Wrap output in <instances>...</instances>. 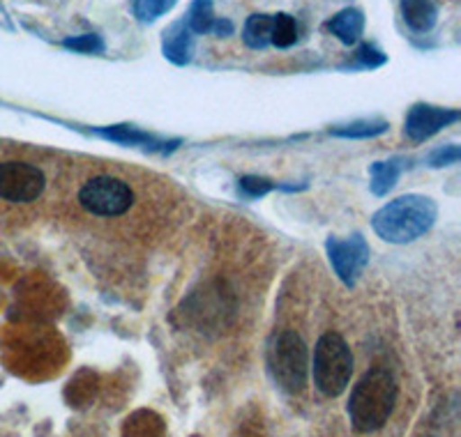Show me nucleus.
<instances>
[{
    "instance_id": "obj_1",
    "label": "nucleus",
    "mask_w": 461,
    "mask_h": 437,
    "mask_svg": "<svg viewBox=\"0 0 461 437\" xmlns=\"http://www.w3.org/2000/svg\"><path fill=\"white\" fill-rule=\"evenodd\" d=\"M438 208L429 196L420 193H406L388 205H383L372 218V226L381 240L393 242V245H409L429 233L436 224Z\"/></svg>"
},
{
    "instance_id": "obj_2",
    "label": "nucleus",
    "mask_w": 461,
    "mask_h": 437,
    "mask_svg": "<svg viewBox=\"0 0 461 437\" xmlns=\"http://www.w3.org/2000/svg\"><path fill=\"white\" fill-rule=\"evenodd\" d=\"M397 403V382L385 369H372L353 387L348 416L356 431L374 433L385 426Z\"/></svg>"
},
{
    "instance_id": "obj_3",
    "label": "nucleus",
    "mask_w": 461,
    "mask_h": 437,
    "mask_svg": "<svg viewBox=\"0 0 461 437\" xmlns=\"http://www.w3.org/2000/svg\"><path fill=\"white\" fill-rule=\"evenodd\" d=\"M267 370L275 385L288 394H300L307 385L310 354L307 345L295 332L277 334L267 345Z\"/></svg>"
},
{
    "instance_id": "obj_4",
    "label": "nucleus",
    "mask_w": 461,
    "mask_h": 437,
    "mask_svg": "<svg viewBox=\"0 0 461 437\" xmlns=\"http://www.w3.org/2000/svg\"><path fill=\"white\" fill-rule=\"evenodd\" d=\"M314 385L321 394L335 396L344 394L353 375V354L337 332L323 334L314 348Z\"/></svg>"
},
{
    "instance_id": "obj_5",
    "label": "nucleus",
    "mask_w": 461,
    "mask_h": 437,
    "mask_svg": "<svg viewBox=\"0 0 461 437\" xmlns=\"http://www.w3.org/2000/svg\"><path fill=\"white\" fill-rule=\"evenodd\" d=\"M79 203L95 217H122L134 205V192L118 177L100 175L81 187Z\"/></svg>"
},
{
    "instance_id": "obj_6",
    "label": "nucleus",
    "mask_w": 461,
    "mask_h": 437,
    "mask_svg": "<svg viewBox=\"0 0 461 437\" xmlns=\"http://www.w3.org/2000/svg\"><path fill=\"white\" fill-rule=\"evenodd\" d=\"M47 177L26 162H0V198L10 203H31L44 192Z\"/></svg>"
},
{
    "instance_id": "obj_7",
    "label": "nucleus",
    "mask_w": 461,
    "mask_h": 437,
    "mask_svg": "<svg viewBox=\"0 0 461 437\" xmlns=\"http://www.w3.org/2000/svg\"><path fill=\"white\" fill-rule=\"evenodd\" d=\"M325 251L330 258V265L335 274L339 276L341 283L353 288L369 265V245L362 235H351V237H330L325 242Z\"/></svg>"
},
{
    "instance_id": "obj_8",
    "label": "nucleus",
    "mask_w": 461,
    "mask_h": 437,
    "mask_svg": "<svg viewBox=\"0 0 461 437\" xmlns=\"http://www.w3.org/2000/svg\"><path fill=\"white\" fill-rule=\"evenodd\" d=\"M461 118V113L456 109H440V106L431 104H415L413 109L406 115V125L403 131L409 136L411 141H427L434 134H438L440 129L455 125Z\"/></svg>"
},
{
    "instance_id": "obj_9",
    "label": "nucleus",
    "mask_w": 461,
    "mask_h": 437,
    "mask_svg": "<svg viewBox=\"0 0 461 437\" xmlns=\"http://www.w3.org/2000/svg\"><path fill=\"white\" fill-rule=\"evenodd\" d=\"M162 53L168 63L178 65V67H185V65L192 63V56H194V35L187 28L185 19L171 23L164 31Z\"/></svg>"
},
{
    "instance_id": "obj_10",
    "label": "nucleus",
    "mask_w": 461,
    "mask_h": 437,
    "mask_svg": "<svg viewBox=\"0 0 461 437\" xmlns=\"http://www.w3.org/2000/svg\"><path fill=\"white\" fill-rule=\"evenodd\" d=\"M328 32L335 35L341 44L353 47L360 40L362 31H365V14L357 7H346V10L337 12L330 22L325 23Z\"/></svg>"
},
{
    "instance_id": "obj_11",
    "label": "nucleus",
    "mask_w": 461,
    "mask_h": 437,
    "mask_svg": "<svg viewBox=\"0 0 461 437\" xmlns=\"http://www.w3.org/2000/svg\"><path fill=\"white\" fill-rule=\"evenodd\" d=\"M406 26L415 32H429L438 22V7L434 0H399Z\"/></svg>"
},
{
    "instance_id": "obj_12",
    "label": "nucleus",
    "mask_w": 461,
    "mask_h": 437,
    "mask_svg": "<svg viewBox=\"0 0 461 437\" xmlns=\"http://www.w3.org/2000/svg\"><path fill=\"white\" fill-rule=\"evenodd\" d=\"M273 37V14H252L242 26V42L254 51L270 47Z\"/></svg>"
},
{
    "instance_id": "obj_13",
    "label": "nucleus",
    "mask_w": 461,
    "mask_h": 437,
    "mask_svg": "<svg viewBox=\"0 0 461 437\" xmlns=\"http://www.w3.org/2000/svg\"><path fill=\"white\" fill-rule=\"evenodd\" d=\"M97 134L109 138V141L121 143V146H143V147H150V150H164L162 146H167V143H159L158 138H152V136L146 134V131H139L134 129V127H127V125L104 127V129H100Z\"/></svg>"
},
{
    "instance_id": "obj_14",
    "label": "nucleus",
    "mask_w": 461,
    "mask_h": 437,
    "mask_svg": "<svg viewBox=\"0 0 461 437\" xmlns=\"http://www.w3.org/2000/svg\"><path fill=\"white\" fill-rule=\"evenodd\" d=\"M215 5L212 0H192L189 5L187 16H185V23L192 31V35H208L212 31V23H215Z\"/></svg>"
},
{
    "instance_id": "obj_15",
    "label": "nucleus",
    "mask_w": 461,
    "mask_h": 437,
    "mask_svg": "<svg viewBox=\"0 0 461 437\" xmlns=\"http://www.w3.org/2000/svg\"><path fill=\"white\" fill-rule=\"evenodd\" d=\"M369 173H372V183L369 184H372L374 196H385L397 184L402 164L397 159H393V162H376L372 164V171Z\"/></svg>"
},
{
    "instance_id": "obj_16",
    "label": "nucleus",
    "mask_w": 461,
    "mask_h": 437,
    "mask_svg": "<svg viewBox=\"0 0 461 437\" xmlns=\"http://www.w3.org/2000/svg\"><path fill=\"white\" fill-rule=\"evenodd\" d=\"M298 42V23L291 14L286 12H279L273 14V37H270V44L277 49H291Z\"/></svg>"
},
{
    "instance_id": "obj_17",
    "label": "nucleus",
    "mask_w": 461,
    "mask_h": 437,
    "mask_svg": "<svg viewBox=\"0 0 461 437\" xmlns=\"http://www.w3.org/2000/svg\"><path fill=\"white\" fill-rule=\"evenodd\" d=\"M383 131H388V122L357 120V122H351V125L332 129V136H339V138H374V136H381Z\"/></svg>"
},
{
    "instance_id": "obj_18",
    "label": "nucleus",
    "mask_w": 461,
    "mask_h": 437,
    "mask_svg": "<svg viewBox=\"0 0 461 437\" xmlns=\"http://www.w3.org/2000/svg\"><path fill=\"white\" fill-rule=\"evenodd\" d=\"M178 0H134V16L141 23L158 22L159 16L168 14Z\"/></svg>"
},
{
    "instance_id": "obj_19",
    "label": "nucleus",
    "mask_w": 461,
    "mask_h": 437,
    "mask_svg": "<svg viewBox=\"0 0 461 437\" xmlns=\"http://www.w3.org/2000/svg\"><path fill=\"white\" fill-rule=\"evenodd\" d=\"M63 47L68 49V51L84 53V56H100V53L106 51L104 40H102L100 35H95V32L68 37V40H63Z\"/></svg>"
},
{
    "instance_id": "obj_20",
    "label": "nucleus",
    "mask_w": 461,
    "mask_h": 437,
    "mask_svg": "<svg viewBox=\"0 0 461 437\" xmlns=\"http://www.w3.org/2000/svg\"><path fill=\"white\" fill-rule=\"evenodd\" d=\"M385 63H388V56H385L383 51H378L374 44H360V49H357V53H356V63H353V67L376 69Z\"/></svg>"
},
{
    "instance_id": "obj_21",
    "label": "nucleus",
    "mask_w": 461,
    "mask_h": 437,
    "mask_svg": "<svg viewBox=\"0 0 461 437\" xmlns=\"http://www.w3.org/2000/svg\"><path fill=\"white\" fill-rule=\"evenodd\" d=\"M238 189H240L242 196L247 198H261L266 193H270L275 189V184L266 177H257V175H245L240 177V183H238Z\"/></svg>"
},
{
    "instance_id": "obj_22",
    "label": "nucleus",
    "mask_w": 461,
    "mask_h": 437,
    "mask_svg": "<svg viewBox=\"0 0 461 437\" xmlns=\"http://www.w3.org/2000/svg\"><path fill=\"white\" fill-rule=\"evenodd\" d=\"M459 156H461L459 146H446V147H440V150L431 152L429 166H434V168L452 166V164L459 162Z\"/></svg>"
},
{
    "instance_id": "obj_23",
    "label": "nucleus",
    "mask_w": 461,
    "mask_h": 437,
    "mask_svg": "<svg viewBox=\"0 0 461 437\" xmlns=\"http://www.w3.org/2000/svg\"><path fill=\"white\" fill-rule=\"evenodd\" d=\"M210 32H215V37H230L236 32V26H233V22H229V19H215L212 31Z\"/></svg>"
}]
</instances>
